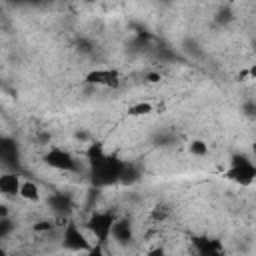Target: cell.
Here are the masks:
<instances>
[{"mask_svg":"<svg viewBox=\"0 0 256 256\" xmlns=\"http://www.w3.org/2000/svg\"><path fill=\"white\" fill-rule=\"evenodd\" d=\"M88 164H90V180L96 188H106L116 182H120L122 170H124V160L118 156H112L104 152L100 144H92L88 148Z\"/></svg>","mask_w":256,"mask_h":256,"instance_id":"obj_1","label":"cell"},{"mask_svg":"<svg viewBox=\"0 0 256 256\" xmlns=\"http://www.w3.org/2000/svg\"><path fill=\"white\" fill-rule=\"evenodd\" d=\"M226 178L240 186H250L256 180V166L252 164V160H248L244 156H236L230 170L226 172Z\"/></svg>","mask_w":256,"mask_h":256,"instance_id":"obj_2","label":"cell"},{"mask_svg":"<svg viewBox=\"0 0 256 256\" xmlns=\"http://www.w3.org/2000/svg\"><path fill=\"white\" fill-rule=\"evenodd\" d=\"M116 220L114 212H94L88 218V230L98 238L100 244H106L110 240V230Z\"/></svg>","mask_w":256,"mask_h":256,"instance_id":"obj_3","label":"cell"},{"mask_svg":"<svg viewBox=\"0 0 256 256\" xmlns=\"http://www.w3.org/2000/svg\"><path fill=\"white\" fill-rule=\"evenodd\" d=\"M44 160L48 166H52L54 170H60V172H76L78 170V160L68 150L58 148V146L50 148L48 154L44 156Z\"/></svg>","mask_w":256,"mask_h":256,"instance_id":"obj_4","label":"cell"},{"mask_svg":"<svg viewBox=\"0 0 256 256\" xmlns=\"http://www.w3.org/2000/svg\"><path fill=\"white\" fill-rule=\"evenodd\" d=\"M62 242L68 250H74V252H92L86 236L80 232V228L74 224V222H68L66 228H64V236H62Z\"/></svg>","mask_w":256,"mask_h":256,"instance_id":"obj_5","label":"cell"},{"mask_svg":"<svg viewBox=\"0 0 256 256\" xmlns=\"http://www.w3.org/2000/svg\"><path fill=\"white\" fill-rule=\"evenodd\" d=\"M0 164L8 170L18 168L20 164V150L12 138H0Z\"/></svg>","mask_w":256,"mask_h":256,"instance_id":"obj_6","label":"cell"},{"mask_svg":"<svg viewBox=\"0 0 256 256\" xmlns=\"http://www.w3.org/2000/svg\"><path fill=\"white\" fill-rule=\"evenodd\" d=\"M120 74L116 70H110V68H102V70H92L88 76H86V82L88 84H94V86H104V88H118L120 86Z\"/></svg>","mask_w":256,"mask_h":256,"instance_id":"obj_7","label":"cell"},{"mask_svg":"<svg viewBox=\"0 0 256 256\" xmlns=\"http://www.w3.org/2000/svg\"><path fill=\"white\" fill-rule=\"evenodd\" d=\"M110 238H114L116 242H122V244L130 242L132 240V222L128 218H118L116 216V220L112 224V230H110Z\"/></svg>","mask_w":256,"mask_h":256,"instance_id":"obj_8","label":"cell"},{"mask_svg":"<svg viewBox=\"0 0 256 256\" xmlns=\"http://www.w3.org/2000/svg\"><path fill=\"white\" fill-rule=\"evenodd\" d=\"M20 176L16 172H6L0 176V192L4 196H20Z\"/></svg>","mask_w":256,"mask_h":256,"instance_id":"obj_9","label":"cell"},{"mask_svg":"<svg viewBox=\"0 0 256 256\" xmlns=\"http://www.w3.org/2000/svg\"><path fill=\"white\" fill-rule=\"evenodd\" d=\"M48 206H50L54 212H58V214H68V212L74 208L70 196H66V194H62V192L52 194V196L48 198Z\"/></svg>","mask_w":256,"mask_h":256,"instance_id":"obj_10","label":"cell"},{"mask_svg":"<svg viewBox=\"0 0 256 256\" xmlns=\"http://www.w3.org/2000/svg\"><path fill=\"white\" fill-rule=\"evenodd\" d=\"M194 244H196L198 254H202V256H216V254H222V246H220L218 240L194 238Z\"/></svg>","mask_w":256,"mask_h":256,"instance_id":"obj_11","label":"cell"},{"mask_svg":"<svg viewBox=\"0 0 256 256\" xmlns=\"http://www.w3.org/2000/svg\"><path fill=\"white\" fill-rule=\"evenodd\" d=\"M20 196H22L24 200L36 202V200H40V188H38L34 182H22V184H20Z\"/></svg>","mask_w":256,"mask_h":256,"instance_id":"obj_12","label":"cell"},{"mask_svg":"<svg viewBox=\"0 0 256 256\" xmlns=\"http://www.w3.org/2000/svg\"><path fill=\"white\" fill-rule=\"evenodd\" d=\"M140 178V172H138V168L134 166V164H124V170H122V176H120V182H124V184H132V182H136Z\"/></svg>","mask_w":256,"mask_h":256,"instance_id":"obj_13","label":"cell"},{"mask_svg":"<svg viewBox=\"0 0 256 256\" xmlns=\"http://www.w3.org/2000/svg\"><path fill=\"white\" fill-rule=\"evenodd\" d=\"M188 150H190V154H194L198 158H204L208 154V144L202 142V140H192L190 146H188Z\"/></svg>","mask_w":256,"mask_h":256,"instance_id":"obj_14","label":"cell"},{"mask_svg":"<svg viewBox=\"0 0 256 256\" xmlns=\"http://www.w3.org/2000/svg\"><path fill=\"white\" fill-rule=\"evenodd\" d=\"M152 104H148V102H140V104H134L130 110H128V114L130 116H146V114H152Z\"/></svg>","mask_w":256,"mask_h":256,"instance_id":"obj_15","label":"cell"},{"mask_svg":"<svg viewBox=\"0 0 256 256\" xmlns=\"http://www.w3.org/2000/svg\"><path fill=\"white\" fill-rule=\"evenodd\" d=\"M12 232H14V222L10 220V216L0 218V240L2 238H8Z\"/></svg>","mask_w":256,"mask_h":256,"instance_id":"obj_16","label":"cell"},{"mask_svg":"<svg viewBox=\"0 0 256 256\" xmlns=\"http://www.w3.org/2000/svg\"><path fill=\"white\" fill-rule=\"evenodd\" d=\"M34 230H36V232H46V230H52V222H46V220H44V222H38V224L34 226Z\"/></svg>","mask_w":256,"mask_h":256,"instance_id":"obj_17","label":"cell"},{"mask_svg":"<svg viewBox=\"0 0 256 256\" xmlns=\"http://www.w3.org/2000/svg\"><path fill=\"white\" fill-rule=\"evenodd\" d=\"M4 216H10V210H8V206L0 204V218H4Z\"/></svg>","mask_w":256,"mask_h":256,"instance_id":"obj_18","label":"cell"},{"mask_svg":"<svg viewBox=\"0 0 256 256\" xmlns=\"http://www.w3.org/2000/svg\"><path fill=\"white\" fill-rule=\"evenodd\" d=\"M158 80H160L158 74H150V76H148V82H158Z\"/></svg>","mask_w":256,"mask_h":256,"instance_id":"obj_19","label":"cell"},{"mask_svg":"<svg viewBox=\"0 0 256 256\" xmlns=\"http://www.w3.org/2000/svg\"><path fill=\"white\" fill-rule=\"evenodd\" d=\"M2 254H4V250H2V248H0V256H2Z\"/></svg>","mask_w":256,"mask_h":256,"instance_id":"obj_20","label":"cell"},{"mask_svg":"<svg viewBox=\"0 0 256 256\" xmlns=\"http://www.w3.org/2000/svg\"><path fill=\"white\" fill-rule=\"evenodd\" d=\"M86 2H96V0H86Z\"/></svg>","mask_w":256,"mask_h":256,"instance_id":"obj_21","label":"cell"}]
</instances>
